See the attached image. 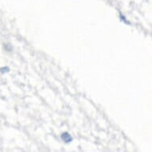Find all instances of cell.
Wrapping results in <instances>:
<instances>
[{
    "instance_id": "6da1fadb",
    "label": "cell",
    "mask_w": 152,
    "mask_h": 152,
    "mask_svg": "<svg viewBox=\"0 0 152 152\" xmlns=\"http://www.w3.org/2000/svg\"><path fill=\"white\" fill-rule=\"evenodd\" d=\"M62 139H63L64 141H65V142H71L72 140V138L71 136L69 135L68 133H63L62 134Z\"/></svg>"
}]
</instances>
